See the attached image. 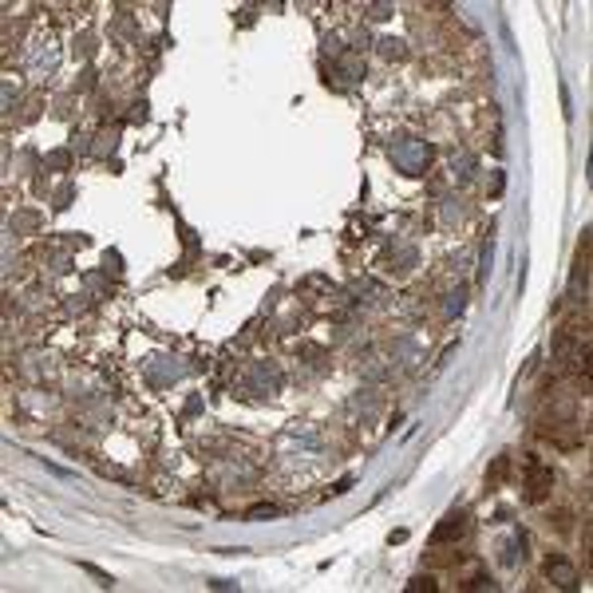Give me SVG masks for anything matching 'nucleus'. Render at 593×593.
<instances>
[{
    "label": "nucleus",
    "mask_w": 593,
    "mask_h": 593,
    "mask_svg": "<svg viewBox=\"0 0 593 593\" xmlns=\"http://www.w3.org/2000/svg\"><path fill=\"white\" fill-rule=\"evenodd\" d=\"M526 471H530V479H526V502H542L550 495V486H554V475H550V467L542 459H530Z\"/></svg>",
    "instance_id": "obj_1"
},
{
    "label": "nucleus",
    "mask_w": 593,
    "mask_h": 593,
    "mask_svg": "<svg viewBox=\"0 0 593 593\" xmlns=\"http://www.w3.org/2000/svg\"><path fill=\"white\" fill-rule=\"evenodd\" d=\"M463 534V514H447V518L436 526V534H431V542L436 546H443V542H451V538H459Z\"/></svg>",
    "instance_id": "obj_2"
},
{
    "label": "nucleus",
    "mask_w": 593,
    "mask_h": 593,
    "mask_svg": "<svg viewBox=\"0 0 593 593\" xmlns=\"http://www.w3.org/2000/svg\"><path fill=\"white\" fill-rule=\"evenodd\" d=\"M281 514V507H273V502H265V507H254L245 518H277Z\"/></svg>",
    "instance_id": "obj_4"
},
{
    "label": "nucleus",
    "mask_w": 593,
    "mask_h": 593,
    "mask_svg": "<svg viewBox=\"0 0 593 593\" xmlns=\"http://www.w3.org/2000/svg\"><path fill=\"white\" fill-rule=\"evenodd\" d=\"M546 573H554L557 578V585H573V581H578V573H573V566H569V562H562V557H550V562H546Z\"/></svg>",
    "instance_id": "obj_3"
},
{
    "label": "nucleus",
    "mask_w": 593,
    "mask_h": 593,
    "mask_svg": "<svg viewBox=\"0 0 593 593\" xmlns=\"http://www.w3.org/2000/svg\"><path fill=\"white\" fill-rule=\"evenodd\" d=\"M415 590H427V593H436V581H431V578H419V581H415V585H412V593Z\"/></svg>",
    "instance_id": "obj_5"
}]
</instances>
